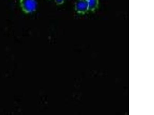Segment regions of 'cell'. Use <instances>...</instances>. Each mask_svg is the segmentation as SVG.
Segmentation results:
<instances>
[{
	"instance_id": "cell-1",
	"label": "cell",
	"mask_w": 154,
	"mask_h": 115,
	"mask_svg": "<svg viewBox=\"0 0 154 115\" xmlns=\"http://www.w3.org/2000/svg\"><path fill=\"white\" fill-rule=\"evenodd\" d=\"M20 6L25 13H30L36 10L37 3L35 0H20Z\"/></svg>"
},
{
	"instance_id": "cell-4",
	"label": "cell",
	"mask_w": 154,
	"mask_h": 115,
	"mask_svg": "<svg viewBox=\"0 0 154 115\" xmlns=\"http://www.w3.org/2000/svg\"><path fill=\"white\" fill-rule=\"evenodd\" d=\"M55 2L57 5L63 4L65 2V0H54Z\"/></svg>"
},
{
	"instance_id": "cell-2",
	"label": "cell",
	"mask_w": 154,
	"mask_h": 115,
	"mask_svg": "<svg viewBox=\"0 0 154 115\" xmlns=\"http://www.w3.org/2000/svg\"><path fill=\"white\" fill-rule=\"evenodd\" d=\"M75 9L79 14H85L89 11L88 5L87 0H78L75 3Z\"/></svg>"
},
{
	"instance_id": "cell-3",
	"label": "cell",
	"mask_w": 154,
	"mask_h": 115,
	"mask_svg": "<svg viewBox=\"0 0 154 115\" xmlns=\"http://www.w3.org/2000/svg\"><path fill=\"white\" fill-rule=\"evenodd\" d=\"M89 10L93 11L98 7L99 0H87Z\"/></svg>"
}]
</instances>
